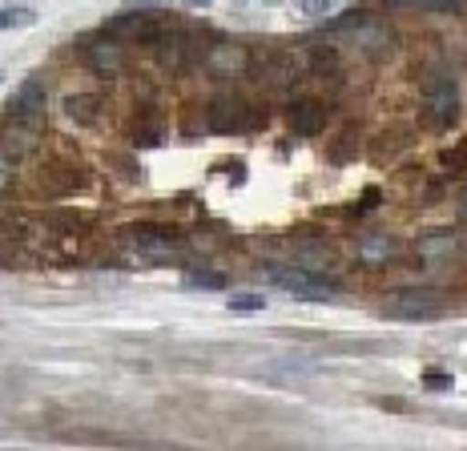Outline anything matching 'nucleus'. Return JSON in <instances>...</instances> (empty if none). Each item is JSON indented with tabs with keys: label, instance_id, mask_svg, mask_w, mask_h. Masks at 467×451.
<instances>
[{
	"label": "nucleus",
	"instance_id": "1",
	"mask_svg": "<svg viewBox=\"0 0 467 451\" xmlns=\"http://www.w3.org/2000/svg\"><path fill=\"white\" fill-rule=\"evenodd\" d=\"M266 274V282H275L278 290H286L290 299H303V302H330L338 294L335 282H327V278H318V274H310V270H282V267H266L262 270Z\"/></svg>",
	"mask_w": 467,
	"mask_h": 451
},
{
	"label": "nucleus",
	"instance_id": "2",
	"mask_svg": "<svg viewBox=\"0 0 467 451\" xmlns=\"http://www.w3.org/2000/svg\"><path fill=\"white\" fill-rule=\"evenodd\" d=\"M5 117H8V125H13L21 137H36L45 130V89L36 81H25L21 89L13 93Z\"/></svg>",
	"mask_w": 467,
	"mask_h": 451
},
{
	"label": "nucleus",
	"instance_id": "3",
	"mask_svg": "<svg viewBox=\"0 0 467 451\" xmlns=\"http://www.w3.org/2000/svg\"><path fill=\"white\" fill-rule=\"evenodd\" d=\"M206 125L213 133H246V130H254L258 125V113L246 105V97L218 93L210 101V110H206Z\"/></svg>",
	"mask_w": 467,
	"mask_h": 451
},
{
	"label": "nucleus",
	"instance_id": "4",
	"mask_svg": "<svg viewBox=\"0 0 467 451\" xmlns=\"http://www.w3.org/2000/svg\"><path fill=\"white\" fill-rule=\"evenodd\" d=\"M130 246L138 250V258H145V262H170L173 254L182 250V234L165 230V226H138V230L130 234Z\"/></svg>",
	"mask_w": 467,
	"mask_h": 451
},
{
	"label": "nucleus",
	"instance_id": "5",
	"mask_svg": "<svg viewBox=\"0 0 467 451\" xmlns=\"http://www.w3.org/2000/svg\"><path fill=\"white\" fill-rule=\"evenodd\" d=\"M387 315L403 319V322H427L443 315V299L435 290H399L391 302H387Z\"/></svg>",
	"mask_w": 467,
	"mask_h": 451
},
{
	"label": "nucleus",
	"instance_id": "6",
	"mask_svg": "<svg viewBox=\"0 0 467 451\" xmlns=\"http://www.w3.org/2000/svg\"><path fill=\"white\" fill-rule=\"evenodd\" d=\"M423 117L431 125H440V130L455 125V117H460V89H455L447 77H440V81L427 85V93H423Z\"/></svg>",
	"mask_w": 467,
	"mask_h": 451
},
{
	"label": "nucleus",
	"instance_id": "7",
	"mask_svg": "<svg viewBox=\"0 0 467 451\" xmlns=\"http://www.w3.org/2000/svg\"><path fill=\"white\" fill-rule=\"evenodd\" d=\"M250 65V48L238 41H213L206 48V68L213 77H238Z\"/></svg>",
	"mask_w": 467,
	"mask_h": 451
},
{
	"label": "nucleus",
	"instance_id": "8",
	"mask_svg": "<svg viewBox=\"0 0 467 451\" xmlns=\"http://www.w3.org/2000/svg\"><path fill=\"white\" fill-rule=\"evenodd\" d=\"M290 130L303 133V137H315L327 130V110L323 101H315V97H303V101L290 105Z\"/></svg>",
	"mask_w": 467,
	"mask_h": 451
},
{
	"label": "nucleus",
	"instance_id": "9",
	"mask_svg": "<svg viewBox=\"0 0 467 451\" xmlns=\"http://www.w3.org/2000/svg\"><path fill=\"white\" fill-rule=\"evenodd\" d=\"M89 65L97 68V73H117L121 68V61H125V48H121V41H117L113 33H101L97 41L89 45Z\"/></svg>",
	"mask_w": 467,
	"mask_h": 451
},
{
	"label": "nucleus",
	"instance_id": "10",
	"mask_svg": "<svg viewBox=\"0 0 467 451\" xmlns=\"http://www.w3.org/2000/svg\"><path fill=\"white\" fill-rule=\"evenodd\" d=\"M455 250H460V238H455L451 230L423 234V238H420V246H415V254H420L423 262H443V258H451Z\"/></svg>",
	"mask_w": 467,
	"mask_h": 451
},
{
	"label": "nucleus",
	"instance_id": "11",
	"mask_svg": "<svg viewBox=\"0 0 467 451\" xmlns=\"http://www.w3.org/2000/svg\"><path fill=\"white\" fill-rule=\"evenodd\" d=\"M355 254H358V262H367V267H387L399 250H395L391 238H383V234H363V238H358V246H355Z\"/></svg>",
	"mask_w": 467,
	"mask_h": 451
},
{
	"label": "nucleus",
	"instance_id": "12",
	"mask_svg": "<svg viewBox=\"0 0 467 451\" xmlns=\"http://www.w3.org/2000/svg\"><path fill=\"white\" fill-rule=\"evenodd\" d=\"M295 77H298V61H295V57H275V61L266 65V73H262V81L275 85V89H286Z\"/></svg>",
	"mask_w": 467,
	"mask_h": 451
},
{
	"label": "nucleus",
	"instance_id": "13",
	"mask_svg": "<svg viewBox=\"0 0 467 451\" xmlns=\"http://www.w3.org/2000/svg\"><path fill=\"white\" fill-rule=\"evenodd\" d=\"M306 65L315 68L318 77H330V73H338V53H335L330 45H315V48L306 53Z\"/></svg>",
	"mask_w": 467,
	"mask_h": 451
},
{
	"label": "nucleus",
	"instance_id": "14",
	"mask_svg": "<svg viewBox=\"0 0 467 451\" xmlns=\"http://www.w3.org/2000/svg\"><path fill=\"white\" fill-rule=\"evenodd\" d=\"M65 110H69L73 121L89 125L93 117H97V97H93V93H77V97H69V101H65Z\"/></svg>",
	"mask_w": 467,
	"mask_h": 451
},
{
	"label": "nucleus",
	"instance_id": "15",
	"mask_svg": "<svg viewBox=\"0 0 467 451\" xmlns=\"http://www.w3.org/2000/svg\"><path fill=\"white\" fill-rule=\"evenodd\" d=\"M36 21V13L28 5H5L0 8V28H28Z\"/></svg>",
	"mask_w": 467,
	"mask_h": 451
},
{
	"label": "nucleus",
	"instance_id": "16",
	"mask_svg": "<svg viewBox=\"0 0 467 451\" xmlns=\"http://www.w3.org/2000/svg\"><path fill=\"white\" fill-rule=\"evenodd\" d=\"M186 287L190 290H226V274H218V270H193V274H186Z\"/></svg>",
	"mask_w": 467,
	"mask_h": 451
},
{
	"label": "nucleus",
	"instance_id": "17",
	"mask_svg": "<svg viewBox=\"0 0 467 451\" xmlns=\"http://www.w3.org/2000/svg\"><path fill=\"white\" fill-rule=\"evenodd\" d=\"M226 307L238 315H254V310H266V294H230Z\"/></svg>",
	"mask_w": 467,
	"mask_h": 451
},
{
	"label": "nucleus",
	"instance_id": "18",
	"mask_svg": "<svg viewBox=\"0 0 467 451\" xmlns=\"http://www.w3.org/2000/svg\"><path fill=\"white\" fill-rule=\"evenodd\" d=\"M338 8V0H298V13L310 16V21H318V16H330Z\"/></svg>",
	"mask_w": 467,
	"mask_h": 451
},
{
	"label": "nucleus",
	"instance_id": "19",
	"mask_svg": "<svg viewBox=\"0 0 467 451\" xmlns=\"http://www.w3.org/2000/svg\"><path fill=\"white\" fill-rule=\"evenodd\" d=\"M13 178H16V162H13V153L0 150V194H8Z\"/></svg>",
	"mask_w": 467,
	"mask_h": 451
},
{
	"label": "nucleus",
	"instance_id": "20",
	"mask_svg": "<svg viewBox=\"0 0 467 451\" xmlns=\"http://www.w3.org/2000/svg\"><path fill=\"white\" fill-rule=\"evenodd\" d=\"M423 383L431 387V391H447V387L455 383V379L447 375V371H423Z\"/></svg>",
	"mask_w": 467,
	"mask_h": 451
},
{
	"label": "nucleus",
	"instance_id": "21",
	"mask_svg": "<svg viewBox=\"0 0 467 451\" xmlns=\"http://www.w3.org/2000/svg\"><path fill=\"white\" fill-rule=\"evenodd\" d=\"M443 162L451 165V170H467V142H463V145H455V150H447V153H443Z\"/></svg>",
	"mask_w": 467,
	"mask_h": 451
},
{
	"label": "nucleus",
	"instance_id": "22",
	"mask_svg": "<svg viewBox=\"0 0 467 451\" xmlns=\"http://www.w3.org/2000/svg\"><path fill=\"white\" fill-rule=\"evenodd\" d=\"M371 205H379V190H367V198L358 202V210H371Z\"/></svg>",
	"mask_w": 467,
	"mask_h": 451
},
{
	"label": "nucleus",
	"instance_id": "23",
	"mask_svg": "<svg viewBox=\"0 0 467 451\" xmlns=\"http://www.w3.org/2000/svg\"><path fill=\"white\" fill-rule=\"evenodd\" d=\"M460 218L467 222V194H463V202H460Z\"/></svg>",
	"mask_w": 467,
	"mask_h": 451
},
{
	"label": "nucleus",
	"instance_id": "24",
	"mask_svg": "<svg viewBox=\"0 0 467 451\" xmlns=\"http://www.w3.org/2000/svg\"><path fill=\"white\" fill-rule=\"evenodd\" d=\"M153 5V0H133V8H150Z\"/></svg>",
	"mask_w": 467,
	"mask_h": 451
},
{
	"label": "nucleus",
	"instance_id": "25",
	"mask_svg": "<svg viewBox=\"0 0 467 451\" xmlns=\"http://www.w3.org/2000/svg\"><path fill=\"white\" fill-rule=\"evenodd\" d=\"M190 5H206V0H190Z\"/></svg>",
	"mask_w": 467,
	"mask_h": 451
}]
</instances>
